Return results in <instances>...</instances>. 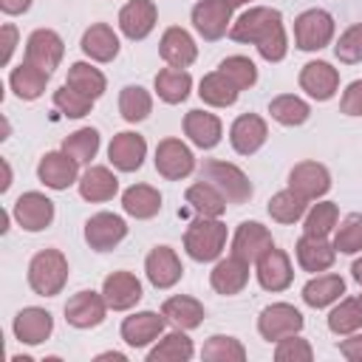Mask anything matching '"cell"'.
<instances>
[{"mask_svg": "<svg viewBox=\"0 0 362 362\" xmlns=\"http://www.w3.org/2000/svg\"><path fill=\"white\" fill-rule=\"evenodd\" d=\"M274 359L277 362H311L314 359V348L300 334H291V337L274 342Z\"/></svg>", "mask_w": 362, "mask_h": 362, "instance_id": "f907efd6", "label": "cell"}, {"mask_svg": "<svg viewBox=\"0 0 362 362\" xmlns=\"http://www.w3.org/2000/svg\"><path fill=\"white\" fill-rule=\"evenodd\" d=\"M339 110L345 116H362V79H354L339 99Z\"/></svg>", "mask_w": 362, "mask_h": 362, "instance_id": "f5cc1de1", "label": "cell"}, {"mask_svg": "<svg viewBox=\"0 0 362 362\" xmlns=\"http://www.w3.org/2000/svg\"><path fill=\"white\" fill-rule=\"evenodd\" d=\"M192 356H195V345L181 328L164 331L147 351V362H189Z\"/></svg>", "mask_w": 362, "mask_h": 362, "instance_id": "836d02e7", "label": "cell"}, {"mask_svg": "<svg viewBox=\"0 0 362 362\" xmlns=\"http://www.w3.org/2000/svg\"><path fill=\"white\" fill-rule=\"evenodd\" d=\"M156 20H158V8L153 0H127L119 8V31L133 42L150 37L156 28Z\"/></svg>", "mask_w": 362, "mask_h": 362, "instance_id": "44dd1931", "label": "cell"}, {"mask_svg": "<svg viewBox=\"0 0 362 362\" xmlns=\"http://www.w3.org/2000/svg\"><path fill=\"white\" fill-rule=\"evenodd\" d=\"M356 300H359V305H362V294H359V297H356Z\"/></svg>", "mask_w": 362, "mask_h": 362, "instance_id": "6125c7cd", "label": "cell"}, {"mask_svg": "<svg viewBox=\"0 0 362 362\" xmlns=\"http://www.w3.org/2000/svg\"><path fill=\"white\" fill-rule=\"evenodd\" d=\"M235 42H249L266 62H283L288 54V37L283 14L272 6H249L229 28Z\"/></svg>", "mask_w": 362, "mask_h": 362, "instance_id": "6da1fadb", "label": "cell"}, {"mask_svg": "<svg viewBox=\"0 0 362 362\" xmlns=\"http://www.w3.org/2000/svg\"><path fill=\"white\" fill-rule=\"evenodd\" d=\"M122 209L136 221H150L161 212V192L150 184H130L122 192Z\"/></svg>", "mask_w": 362, "mask_h": 362, "instance_id": "e575fe53", "label": "cell"}, {"mask_svg": "<svg viewBox=\"0 0 362 362\" xmlns=\"http://www.w3.org/2000/svg\"><path fill=\"white\" fill-rule=\"evenodd\" d=\"M362 328V305L356 297H342L328 311V331L337 337H348Z\"/></svg>", "mask_w": 362, "mask_h": 362, "instance_id": "60d3db41", "label": "cell"}, {"mask_svg": "<svg viewBox=\"0 0 362 362\" xmlns=\"http://www.w3.org/2000/svg\"><path fill=\"white\" fill-rule=\"evenodd\" d=\"M65 57V42L54 28H34L25 40V62L54 74Z\"/></svg>", "mask_w": 362, "mask_h": 362, "instance_id": "4fadbf2b", "label": "cell"}, {"mask_svg": "<svg viewBox=\"0 0 362 362\" xmlns=\"http://www.w3.org/2000/svg\"><path fill=\"white\" fill-rule=\"evenodd\" d=\"M164 331H167V317L164 314H156V311H136V314L124 317L122 320V328H119L122 339L130 348H147Z\"/></svg>", "mask_w": 362, "mask_h": 362, "instance_id": "ffe728a7", "label": "cell"}, {"mask_svg": "<svg viewBox=\"0 0 362 362\" xmlns=\"http://www.w3.org/2000/svg\"><path fill=\"white\" fill-rule=\"evenodd\" d=\"M158 54L173 68H189L198 59V45L187 28L170 25V28H164V34L158 40Z\"/></svg>", "mask_w": 362, "mask_h": 362, "instance_id": "cb8c5ba5", "label": "cell"}, {"mask_svg": "<svg viewBox=\"0 0 362 362\" xmlns=\"http://www.w3.org/2000/svg\"><path fill=\"white\" fill-rule=\"evenodd\" d=\"M153 164H156V173H158L161 178H167V181H181V178H187V175L195 170V156H192V150H189L181 139H173V136H170V139H161V141H158Z\"/></svg>", "mask_w": 362, "mask_h": 362, "instance_id": "30bf717a", "label": "cell"}, {"mask_svg": "<svg viewBox=\"0 0 362 362\" xmlns=\"http://www.w3.org/2000/svg\"><path fill=\"white\" fill-rule=\"evenodd\" d=\"M226 249V223L221 218L198 215L184 232V252L198 263H212Z\"/></svg>", "mask_w": 362, "mask_h": 362, "instance_id": "7a4b0ae2", "label": "cell"}, {"mask_svg": "<svg viewBox=\"0 0 362 362\" xmlns=\"http://www.w3.org/2000/svg\"><path fill=\"white\" fill-rule=\"evenodd\" d=\"M269 139V124L257 113H240L229 124V144L238 156H255Z\"/></svg>", "mask_w": 362, "mask_h": 362, "instance_id": "2e32d148", "label": "cell"}, {"mask_svg": "<svg viewBox=\"0 0 362 362\" xmlns=\"http://www.w3.org/2000/svg\"><path fill=\"white\" fill-rule=\"evenodd\" d=\"M232 6L226 3V0H198L195 6H192V11H189V17H192V28L206 40V42H215V40H221V37H226L229 34V28H232Z\"/></svg>", "mask_w": 362, "mask_h": 362, "instance_id": "52a82bcc", "label": "cell"}, {"mask_svg": "<svg viewBox=\"0 0 362 362\" xmlns=\"http://www.w3.org/2000/svg\"><path fill=\"white\" fill-rule=\"evenodd\" d=\"M144 274L150 280V286L156 288H173L181 274H184V266L175 255V249L170 246H156L150 249V255L144 257Z\"/></svg>", "mask_w": 362, "mask_h": 362, "instance_id": "d4e9b609", "label": "cell"}, {"mask_svg": "<svg viewBox=\"0 0 362 362\" xmlns=\"http://www.w3.org/2000/svg\"><path fill=\"white\" fill-rule=\"evenodd\" d=\"M201 178L209 181L226 198V204H246L252 198V192H255L249 175L238 164H232V161L206 158L204 167H201Z\"/></svg>", "mask_w": 362, "mask_h": 362, "instance_id": "277c9868", "label": "cell"}, {"mask_svg": "<svg viewBox=\"0 0 362 362\" xmlns=\"http://www.w3.org/2000/svg\"><path fill=\"white\" fill-rule=\"evenodd\" d=\"M339 354L348 359V362H362V328L348 334L345 339H339Z\"/></svg>", "mask_w": 362, "mask_h": 362, "instance_id": "11a10c76", "label": "cell"}, {"mask_svg": "<svg viewBox=\"0 0 362 362\" xmlns=\"http://www.w3.org/2000/svg\"><path fill=\"white\" fill-rule=\"evenodd\" d=\"M342 294H345V280L334 272H320L303 286L300 297L308 308H328L337 300H342Z\"/></svg>", "mask_w": 362, "mask_h": 362, "instance_id": "4dcf8cb0", "label": "cell"}, {"mask_svg": "<svg viewBox=\"0 0 362 362\" xmlns=\"http://www.w3.org/2000/svg\"><path fill=\"white\" fill-rule=\"evenodd\" d=\"M0 167H3V184H0V192H8V187H11V164L3 158Z\"/></svg>", "mask_w": 362, "mask_h": 362, "instance_id": "6f0895ef", "label": "cell"}, {"mask_svg": "<svg viewBox=\"0 0 362 362\" xmlns=\"http://www.w3.org/2000/svg\"><path fill=\"white\" fill-rule=\"evenodd\" d=\"M107 311L110 308H107L105 294L85 288V291H76L74 297H68V303H65V322L74 325V328H79V331L96 328V325L105 322Z\"/></svg>", "mask_w": 362, "mask_h": 362, "instance_id": "8fae6325", "label": "cell"}, {"mask_svg": "<svg viewBox=\"0 0 362 362\" xmlns=\"http://www.w3.org/2000/svg\"><path fill=\"white\" fill-rule=\"evenodd\" d=\"M76 187H79V195H82L85 201H90V204H105V201L116 198V192H119V178H116V173H113L110 167L90 164V167L79 175Z\"/></svg>", "mask_w": 362, "mask_h": 362, "instance_id": "f1b7e54d", "label": "cell"}, {"mask_svg": "<svg viewBox=\"0 0 362 362\" xmlns=\"http://www.w3.org/2000/svg\"><path fill=\"white\" fill-rule=\"evenodd\" d=\"M351 274H354V280L362 286V257H356V260H354V266H351Z\"/></svg>", "mask_w": 362, "mask_h": 362, "instance_id": "91938a15", "label": "cell"}, {"mask_svg": "<svg viewBox=\"0 0 362 362\" xmlns=\"http://www.w3.org/2000/svg\"><path fill=\"white\" fill-rule=\"evenodd\" d=\"M294 255H297V263L303 272H311V274H320V272H328L337 260V246L334 240L328 238H317V235H300L297 246H294Z\"/></svg>", "mask_w": 362, "mask_h": 362, "instance_id": "603a6c76", "label": "cell"}, {"mask_svg": "<svg viewBox=\"0 0 362 362\" xmlns=\"http://www.w3.org/2000/svg\"><path fill=\"white\" fill-rule=\"evenodd\" d=\"M14 339L23 345H40L54 334V317L51 311L40 308V305H25L17 311L14 322H11Z\"/></svg>", "mask_w": 362, "mask_h": 362, "instance_id": "7402d4cb", "label": "cell"}, {"mask_svg": "<svg viewBox=\"0 0 362 362\" xmlns=\"http://www.w3.org/2000/svg\"><path fill=\"white\" fill-rule=\"evenodd\" d=\"M334 54L345 65L362 62V23H356V25H351L339 34V40L334 42Z\"/></svg>", "mask_w": 362, "mask_h": 362, "instance_id": "816d5d0a", "label": "cell"}, {"mask_svg": "<svg viewBox=\"0 0 362 362\" xmlns=\"http://www.w3.org/2000/svg\"><path fill=\"white\" fill-rule=\"evenodd\" d=\"M288 189H294L305 201H320L331 189V173L320 161H300L288 173Z\"/></svg>", "mask_w": 362, "mask_h": 362, "instance_id": "d6986e66", "label": "cell"}, {"mask_svg": "<svg viewBox=\"0 0 362 362\" xmlns=\"http://www.w3.org/2000/svg\"><path fill=\"white\" fill-rule=\"evenodd\" d=\"M337 31L334 17L325 8H305L294 17V45L300 51H322Z\"/></svg>", "mask_w": 362, "mask_h": 362, "instance_id": "5b68a950", "label": "cell"}, {"mask_svg": "<svg viewBox=\"0 0 362 362\" xmlns=\"http://www.w3.org/2000/svg\"><path fill=\"white\" fill-rule=\"evenodd\" d=\"M65 85L76 88L79 93L90 96L93 102L107 90V79H105V74H102L96 65H90V62H71L68 76H65Z\"/></svg>", "mask_w": 362, "mask_h": 362, "instance_id": "ab89813d", "label": "cell"}, {"mask_svg": "<svg viewBox=\"0 0 362 362\" xmlns=\"http://www.w3.org/2000/svg\"><path fill=\"white\" fill-rule=\"evenodd\" d=\"M127 238V223L116 212H96L85 221V243L93 252H110Z\"/></svg>", "mask_w": 362, "mask_h": 362, "instance_id": "7c38bea8", "label": "cell"}, {"mask_svg": "<svg viewBox=\"0 0 362 362\" xmlns=\"http://www.w3.org/2000/svg\"><path fill=\"white\" fill-rule=\"evenodd\" d=\"M96 359L102 362V359H116V362H124L127 356L124 354H119V351H105V354H96Z\"/></svg>", "mask_w": 362, "mask_h": 362, "instance_id": "680465c9", "label": "cell"}, {"mask_svg": "<svg viewBox=\"0 0 362 362\" xmlns=\"http://www.w3.org/2000/svg\"><path fill=\"white\" fill-rule=\"evenodd\" d=\"M48 79H51L48 71H42V68H37V65H31V62L23 59L17 68H11V74H8V88L14 90L17 99L34 102V99H40V96L45 93Z\"/></svg>", "mask_w": 362, "mask_h": 362, "instance_id": "d6a6232c", "label": "cell"}, {"mask_svg": "<svg viewBox=\"0 0 362 362\" xmlns=\"http://www.w3.org/2000/svg\"><path fill=\"white\" fill-rule=\"evenodd\" d=\"M249 266L252 263H246L243 257H238V255H226V257H218L215 260V266H212V272H209V286H212V291L215 294H221V297H235V294H240L243 288H246V283H249Z\"/></svg>", "mask_w": 362, "mask_h": 362, "instance_id": "9a60e30c", "label": "cell"}, {"mask_svg": "<svg viewBox=\"0 0 362 362\" xmlns=\"http://www.w3.org/2000/svg\"><path fill=\"white\" fill-rule=\"evenodd\" d=\"M161 314L167 317V322L173 328H181V331H192L204 322L206 311H204V303L189 297V294H173L161 303Z\"/></svg>", "mask_w": 362, "mask_h": 362, "instance_id": "1f68e13d", "label": "cell"}, {"mask_svg": "<svg viewBox=\"0 0 362 362\" xmlns=\"http://www.w3.org/2000/svg\"><path fill=\"white\" fill-rule=\"evenodd\" d=\"M255 277H257V283H260L263 291H272V294L286 291V288L291 286V280H294L291 257H288L283 249H277V246L266 249V252L255 260Z\"/></svg>", "mask_w": 362, "mask_h": 362, "instance_id": "9c48e42d", "label": "cell"}, {"mask_svg": "<svg viewBox=\"0 0 362 362\" xmlns=\"http://www.w3.org/2000/svg\"><path fill=\"white\" fill-rule=\"evenodd\" d=\"M198 96H201V102L209 105V107H229V105L238 102L240 90H238L221 71H209V74H204V79L198 82Z\"/></svg>", "mask_w": 362, "mask_h": 362, "instance_id": "74e56055", "label": "cell"}, {"mask_svg": "<svg viewBox=\"0 0 362 362\" xmlns=\"http://www.w3.org/2000/svg\"><path fill=\"white\" fill-rule=\"evenodd\" d=\"M102 294L110 311H130L141 300V280L133 272H113L102 280Z\"/></svg>", "mask_w": 362, "mask_h": 362, "instance_id": "4316f807", "label": "cell"}, {"mask_svg": "<svg viewBox=\"0 0 362 362\" xmlns=\"http://www.w3.org/2000/svg\"><path fill=\"white\" fill-rule=\"evenodd\" d=\"M147 158V141L136 130H122L107 144V161L119 173H136Z\"/></svg>", "mask_w": 362, "mask_h": 362, "instance_id": "e0dca14e", "label": "cell"}, {"mask_svg": "<svg viewBox=\"0 0 362 362\" xmlns=\"http://www.w3.org/2000/svg\"><path fill=\"white\" fill-rule=\"evenodd\" d=\"M226 3H229V6H232V8H240V6H249V3H252V0H226Z\"/></svg>", "mask_w": 362, "mask_h": 362, "instance_id": "94428289", "label": "cell"}, {"mask_svg": "<svg viewBox=\"0 0 362 362\" xmlns=\"http://www.w3.org/2000/svg\"><path fill=\"white\" fill-rule=\"evenodd\" d=\"M54 105L68 119H82V116H88L93 110V99L85 96V93H79L71 85H62L59 90H54Z\"/></svg>", "mask_w": 362, "mask_h": 362, "instance_id": "681fc988", "label": "cell"}, {"mask_svg": "<svg viewBox=\"0 0 362 362\" xmlns=\"http://www.w3.org/2000/svg\"><path fill=\"white\" fill-rule=\"evenodd\" d=\"M184 201H187L198 215H204V218H221V215L226 212V198H223L209 181H204V178L187 187Z\"/></svg>", "mask_w": 362, "mask_h": 362, "instance_id": "f35d334b", "label": "cell"}, {"mask_svg": "<svg viewBox=\"0 0 362 362\" xmlns=\"http://www.w3.org/2000/svg\"><path fill=\"white\" fill-rule=\"evenodd\" d=\"M0 8H3V14L17 17V14H25L31 8V0H0Z\"/></svg>", "mask_w": 362, "mask_h": 362, "instance_id": "9f6ffc18", "label": "cell"}, {"mask_svg": "<svg viewBox=\"0 0 362 362\" xmlns=\"http://www.w3.org/2000/svg\"><path fill=\"white\" fill-rule=\"evenodd\" d=\"M218 71H221L238 90H249V88L257 82V65H255L249 57H243V54H232V57L221 59Z\"/></svg>", "mask_w": 362, "mask_h": 362, "instance_id": "c3c4849f", "label": "cell"}, {"mask_svg": "<svg viewBox=\"0 0 362 362\" xmlns=\"http://www.w3.org/2000/svg\"><path fill=\"white\" fill-rule=\"evenodd\" d=\"M297 82H300V90H305L311 99L328 102L339 90V71L325 59H311L300 68Z\"/></svg>", "mask_w": 362, "mask_h": 362, "instance_id": "5bb4252c", "label": "cell"}, {"mask_svg": "<svg viewBox=\"0 0 362 362\" xmlns=\"http://www.w3.org/2000/svg\"><path fill=\"white\" fill-rule=\"evenodd\" d=\"M119 113L130 124L144 122L153 113V96H150V90L141 88V85H124L119 90Z\"/></svg>", "mask_w": 362, "mask_h": 362, "instance_id": "b9f144b4", "label": "cell"}, {"mask_svg": "<svg viewBox=\"0 0 362 362\" xmlns=\"http://www.w3.org/2000/svg\"><path fill=\"white\" fill-rule=\"evenodd\" d=\"M334 246L339 255H359L362 252V212H351L337 223Z\"/></svg>", "mask_w": 362, "mask_h": 362, "instance_id": "7dc6e473", "label": "cell"}, {"mask_svg": "<svg viewBox=\"0 0 362 362\" xmlns=\"http://www.w3.org/2000/svg\"><path fill=\"white\" fill-rule=\"evenodd\" d=\"M156 93H158V99L161 102H167V105H181L187 96H189V90H192V76H189V71L187 68H173V65H167V68H161L158 74H156Z\"/></svg>", "mask_w": 362, "mask_h": 362, "instance_id": "d590c367", "label": "cell"}, {"mask_svg": "<svg viewBox=\"0 0 362 362\" xmlns=\"http://www.w3.org/2000/svg\"><path fill=\"white\" fill-rule=\"evenodd\" d=\"M339 223V206L334 201H317L308 206V212L303 215V232L305 235H317V238H328Z\"/></svg>", "mask_w": 362, "mask_h": 362, "instance_id": "ee69618b", "label": "cell"}, {"mask_svg": "<svg viewBox=\"0 0 362 362\" xmlns=\"http://www.w3.org/2000/svg\"><path fill=\"white\" fill-rule=\"evenodd\" d=\"M305 325V317L291 303H272L257 314V334L266 342H280L291 334H300Z\"/></svg>", "mask_w": 362, "mask_h": 362, "instance_id": "8992f818", "label": "cell"}, {"mask_svg": "<svg viewBox=\"0 0 362 362\" xmlns=\"http://www.w3.org/2000/svg\"><path fill=\"white\" fill-rule=\"evenodd\" d=\"M68 257L59 249H40L28 260V286L40 297H57L68 283Z\"/></svg>", "mask_w": 362, "mask_h": 362, "instance_id": "3957f363", "label": "cell"}, {"mask_svg": "<svg viewBox=\"0 0 362 362\" xmlns=\"http://www.w3.org/2000/svg\"><path fill=\"white\" fill-rule=\"evenodd\" d=\"M269 113L283 127H300L311 119V105L297 93H280L269 102Z\"/></svg>", "mask_w": 362, "mask_h": 362, "instance_id": "8d00e7d4", "label": "cell"}, {"mask_svg": "<svg viewBox=\"0 0 362 362\" xmlns=\"http://www.w3.org/2000/svg\"><path fill=\"white\" fill-rule=\"evenodd\" d=\"M99 141L102 139H99L96 127H79V130H74V133H68L62 139V150L71 158H76L79 164H90L96 158V153H99Z\"/></svg>", "mask_w": 362, "mask_h": 362, "instance_id": "f6af8a7d", "label": "cell"}, {"mask_svg": "<svg viewBox=\"0 0 362 362\" xmlns=\"http://www.w3.org/2000/svg\"><path fill=\"white\" fill-rule=\"evenodd\" d=\"M37 178L48 189H68L79 181V161L71 158L65 150H51L37 164Z\"/></svg>", "mask_w": 362, "mask_h": 362, "instance_id": "ac0fdd59", "label": "cell"}, {"mask_svg": "<svg viewBox=\"0 0 362 362\" xmlns=\"http://www.w3.org/2000/svg\"><path fill=\"white\" fill-rule=\"evenodd\" d=\"M308 204L311 201H305L303 195H297L294 189H280V192H274L272 198H269V215H272V221H277V223H297L305 212H308Z\"/></svg>", "mask_w": 362, "mask_h": 362, "instance_id": "7bdbcfd3", "label": "cell"}, {"mask_svg": "<svg viewBox=\"0 0 362 362\" xmlns=\"http://www.w3.org/2000/svg\"><path fill=\"white\" fill-rule=\"evenodd\" d=\"M11 218L25 232H42L54 223V201L45 192H37V189L23 192L11 204Z\"/></svg>", "mask_w": 362, "mask_h": 362, "instance_id": "ba28073f", "label": "cell"}, {"mask_svg": "<svg viewBox=\"0 0 362 362\" xmlns=\"http://www.w3.org/2000/svg\"><path fill=\"white\" fill-rule=\"evenodd\" d=\"M79 45L90 62H113L119 57V34L107 23H90Z\"/></svg>", "mask_w": 362, "mask_h": 362, "instance_id": "f546056e", "label": "cell"}, {"mask_svg": "<svg viewBox=\"0 0 362 362\" xmlns=\"http://www.w3.org/2000/svg\"><path fill=\"white\" fill-rule=\"evenodd\" d=\"M272 246H274L272 232H269L263 223H257V221H243V223H238V229H235V235H232V243H229L232 255L243 257L246 263H255V260H257L266 249H272Z\"/></svg>", "mask_w": 362, "mask_h": 362, "instance_id": "484cf974", "label": "cell"}, {"mask_svg": "<svg viewBox=\"0 0 362 362\" xmlns=\"http://www.w3.org/2000/svg\"><path fill=\"white\" fill-rule=\"evenodd\" d=\"M184 136H187L195 147L212 150V147H218L221 139H223V124H221V119H218L215 113L195 107V110H189V113L184 116Z\"/></svg>", "mask_w": 362, "mask_h": 362, "instance_id": "83f0119b", "label": "cell"}, {"mask_svg": "<svg viewBox=\"0 0 362 362\" xmlns=\"http://www.w3.org/2000/svg\"><path fill=\"white\" fill-rule=\"evenodd\" d=\"M17 40H20L17 25H14V23H3V28H0V45H3V51H0V65H8V62H11V57H14V51H17Z\"/></svg>", "mask_w": 362, "mask_h": 362, "instance_id": "db71d44e", "label": "cell"}, {"mask_svg": "<svg viewBox=\"0 0 362 362\" xmlns=\"http://www.w3.org/2000/svg\"><path fill=\"white\" fill-rule=\"evenodd\" d=\"M201 359H206V362H243L246 359V348L235 337L212 334L201 348Z\"/></svg>", "mask_w": 362, "mask_h": 362, "instance_id": "bcb514c9", "label": "cell"}]
</instances>
